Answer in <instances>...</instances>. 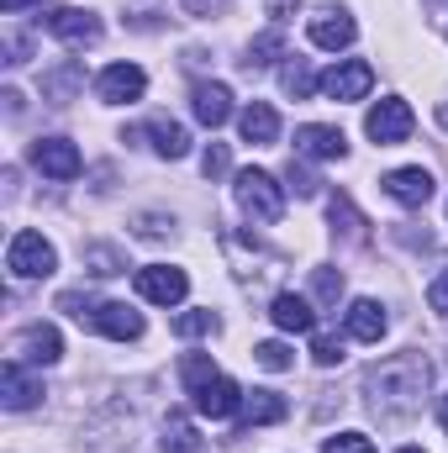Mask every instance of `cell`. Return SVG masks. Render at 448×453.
Returning a JSON list of instances; mask_svg holds the SVG:
<instances>
[{
	"label": "cell",
	"instance_id": "e0dca14e",
	"mask_svg": "<svg viewBox=\"0 0 448 453\" xmlns=\"http://www.w3.org/2000/svg\"><path fill=\"white\" fill-rule=\"evenodd\" d=\"M269 317H274V327L280 333H317V311H312V301L306 296H296V290H280L274 296V306H269Z\"/></svg>",
	"mask_w": 448,
	"mask_h": 453
},
{
	"label": "cell",
	"instance_id": "1f68e13d",
	"mask_svg": "<svg viewBox=\"0 0 448 453\" xmlns=\"http://www.w3.org/2000/svg\"><path fill=\"white\" fill-rule=\"evenodd\" d=\"M312 358H317V364H343V338H333V333H312Z\"/></svg>",
	"mask_w": 448,
	"mask_h": 453
},
{
	"label": "cell",
	"instance_id": "277c9868",
	"mask_svg": "<svg viewBox=\"0 0 448 453\" xmlns=\"http://www.w3.org/2000/svg\"><path fill=\"white\" fill-rule=\"evenodd\" d=\"M185 390H190V406H196L201 417H212V422H227L232 411H243V390L227 380L222 369L206 374V380H196V385H185Z\"/></svg>",
	"mask_w": 448,
	"mask_h": 453
},
{
	"label": "cell",
	"instance_id": "2e32d148",
	"mask_svg": "<svg viewBox=\"0 0 448 453\" xmlns=\"http://www.w3.org/2000/svg\"><path fill=\"white\" fill-rule=\"evenodd\" d=\"M306 32H312V42H317V48L337 53V48H348V42H353V32H359V27H353V16H348V11H337V5H322V11L306 21Z\"/></svg>",
	"mask_w": 448,
	"mask_h": 453
},
{
	"label": "cell",
	"instance_id": "7a4b0ae2",
	"mask_svg": "<svg viewBox=\"0 0 448 453\" xmlns=\"http://www.w3.org/2000/svg\"><path fill=\"white\" fill-rule=\"evenodd\" d=\"M237 206H243L253 222L274 226L280 217H285V190H280L274 174H264V169H243V174H237Z\"/></svg>",
	"mask_w": 448,
	"mask_h": 453
},
{
	"label": "cell",
	"instance_id": "603a6c76",
	"mask_svg": "<svg viewBox=\"0 0 448 453\" xmlns=\"http://www.w3.org/2000/svg\"><path fill=\"white\" fill-rule=\"evenodd\" d=\"M290 417V401L280 395V390H253V395H243V422L248 427H269V422H285Z\"/></svg>",
	"mask_w": 448,
	"mask_h": 453
},
{
	"label": "cell",
	"instance_id": "d6a6232c",
	"mask_svg": "<svg viewBox=\"0 0 448 453\" xmlns=\"http://www.w3.org/2000/svg\"><path fill=\"white\" fill-rule=\"evenodd\" d=\"M227 169H232V158H227V142H212V148L201 153V174H206V180H222Z\"/></svg>",
	"mask_w": 448,
	"mask_h": 453
},
{
	"label": "cell",
	"instance_id": "7bdbcfd3",
	"mask_svg": "<svg viewBox=\"0 0 448 453\" xmlns=\"http://www.w3.org/2000/svg\"><path fill=\"white\" fill-rule=\"evenodd\" d=\"M401 453H422V449H401Z\"/></svg>",
	"mask_w": 448,
	"mask_h": 453
},
{
	"label": "cell",
	"instance_id": "9c48e42d",
	"mask_svg": "<svg viewBox=\"0 0 448 453\" xmlns=\"http://www.w3.org/2000/svg\"><path fill=\"white\" fill-rule=\"evenodd\" d=\"M58 42H69V48H90V42H101V16H90V11H80V5H58V11H48V21H42Z\"/></svg>",
	"mask_w": 448,
	"mask_h": 453
},
{
	"label": "cell",
	"instance_id": "30bf717a",
	"mask_svg": "<svg viewBox=\"0 0 448 453\" xmlns=\"http://www.w3.org/2000/svg\"><path fill=\"white\" fill-rule=\"evenodd\" d=\"M32 164H37L48 180H74V174L85 169V158H80V148H74L69 137H37V142H32Z\"/></svg>",
	"mask_w": 448,
	"mask_h": 453
},
{
	"label": "cell",
	"instance_id": "44dd1931",
	"mask_svg": "<svg viewBox=\"0 0 448 453\" xmlns=\"http://www.w3.org/2000/svg\"><path fill=\"white\" fill-rule=\"evenodd\" d=\"M190 111H196L201 127H212V132H217L227 116H232V90H227V85H212V80H206V85H196V90H190Z\"/></svg>",
	"mask_w": 448,
	"mask_h": 453
},
{
	"label": "cell",
	"instance_id": "d6986e66",
	"mask_svg": "<svg viewBox=\"0 0 448 453\" xmlns=\"http://www.w3.org/2000/svg\"><path fill=\"white\" fill-rule=\"evenodd\" d=\"M80 85H85V64H80V58H64V64H53V69L42 74V101L69 106V101L80 96Z\"/></svg>",
	"mask_w": 448,
	"mask_h": 453
},
{
	"label": "cell",
	"instance_id": "4fadbf2b",
	"mask_svg": "<svg viewBox=\"0 0 448 453\" xmlns=\"http://www.w3.org/2000/svg\"><path fill=\"white\" fill-rule=\"evenodd\" d=\"M143 90H148V74H143L137 64H112V69H101V80H96V96H101L106 106L143 101Z\"/></svg>",
	"mask_w": 448,
	"mask_h": 453
},
{
	"label": "cell",
	"instance_id": "f35d334b",
	"mask_svg": "<svg viewBox=\"0 0 448 453\" xmlns=\"http://www.w3.org/2000/svg\"><path fill=\"white\" fill-rule=\"evenodd\" d=\"M296 5H301V0H269V16H274V21H285Z\"/></svg>",
	"mask_w": 448,
	"mask_h": 453
},
{
	"label": "cell",
	"instance_id": "b9f144b4",
	"mask_svg": "<svg viewBox=\"0 0 448 453\" xmlns=\"http://www.w3.org/2000/svg\"><path fill=\"white\" fill-rule=\"evenodd\" d=\"M438 121H444V127H448V106H438Z\"/></svg>",
	"mask_w": 448,
	"mask_h": 453
},
{
	"label": "cell",
	"instance_id": "ffe728a7",
	"mask_svg": "<svg viewBox=\"0 0 448 453\" xmlns=\"http://www.w3.org/2000/svg\"><path fill=\"white\" fill-rule=\"evenodd\" d=\"M237 127H243V142L269 148V142L280 137V111H274L269 101H248V106H243V116H237Z\"/></svg>",
	"mask_w": 448,
	"mask_h": 453
},
{
	"label": "cell",
	"instance_id": "3957f363",
	"mask_svg": "<svg viewBox=\"0 0 448 453\" xmlns=\"http://www.w3.org/2000/svg\"><path fill=\"white\" fill-rule=\"evenodd\" d=\"M5 269H11L16 280H48V274L58 269V253H53V242H48L42 232L21 226V232L11 237V248H5Z\"/></svg>",
	"mask_w": 448,
	"mask_h": 453
},
{
	"label": "cell",
	"instance_id": "4dcf8cb0",
	"mask_svg": "<svg viewBox=\"0 0 448 453\" xmlns=\"http://www.w3.org/2000/svg\"><path fill=\"white\" fill-rule=\"evenodd\" d=\"M312 290H317L322 306H337V296H343V274H337V269H312Z\"/></svg>",
	"mask_w": 448,
	"mask_h": 453
},
{
	"label": "cell",
	"instance_id": "4316f807",
	"mask_svg": "<svg viewBox=\"0 0 448 453\" xmlns=\"http://www.w3.org/2000/svg\"><path fill=\"white\" fill-rule=\"evenodd\" d=\"M280 85H285V96H296V101H306V96H312V90H317L322 80L312 74V64H306V58H290V64L280 69Z\"/></svg>",
	"mask_w": 448,
	"mask_h": 453
},
{
	"label": "cell",
	"instance_id": "8fae6325",
	"mask_svg": "<svg viewBox=\"0 0 448 453\" xmlns=\"http://www.w3.org/2000/svg\"><path fill=\"white\" fill-rule=\"evenodd\" d=\"M148 137V148L158 153V158H185L190 153V132L180 127V121H169V116H153L148 127H132L127 132V142H143Z\"/></svg>",
	"mask_w": 448,
	"mask_h": 453
},
{
	"label": "cell",
	"instance_id": "7402d4cb",
	"mask_svg": "<svg viewBox=\"0 0 448 453\" xmlns=\"http://www.w3.org/2000/svg\"><path fill=\"white\" fill-rule=\"evenodd\" d=\"M343 322H348V338H359V342H380V338H385V327H390L385 306H380V301H369V296H364V301H353Z\"/></svg>",
	"mask_w": 448,
	"mask_h": 453
},
{
	"label": "cell",
	"instance_id": "ab89813d",
	"mask_svg": "<svg viewBox=\"0 0 448 453\" xmlns=\"http://www.w3.org/2000/svg\"><path fill=\"white\" fill-rule=\"evenodd\" d=\"M0 5H5V16H16V11H21V5H32V0H0Z\"/></svg>",
	"mask_w": 448,
	"mask_h": 453
},
{
	"label": "cell",
	"instance_id": "60d3db41",
	"mask_svg": "<svg viewBox=\"0 0 448 453\" xmlns=\"http://www.w3.org/2000/svg\"><path fill=\"white\" fill-rule=\"evenodd\" d=\"M438 422H444V433H448V395L438 401Z\"/></svg>",
	"mask_w": 448,
	"mask_h": 453
},
{
	"label": "cell",
	"instance_id": "9a60e30c",
	"mask_svg": "<svg viewBox=\"0 0 448 453\" xmlns=\"http://www.w3.org/2000/svg\"><path fill=\"white\" fill-rule=\"evenodd\" d=\"M37 401H42V380H32L21 369V358H5V369H0V406L5 411H27Z\"/></svg>",
	"mask_w": 448,
	"mask_h": 453
},
{
	"label": "cell",
	"instance_id": "52a82bcc",
	"mask_svg": "<svg viewBox=\"0 0 448 453\" xmlns=\"http://www.w3.org/2000/svg\"><path fill=\"white\" fill-rule=\"evenodd\" d=\"M328 101H364L369 90H375V69L364 64V58H343L333 64L328 74H322V85H317Z\"/></svg>",
	"mask_w": 448,
	"mask_h": 453
},
{
	"label": "cell",
	"instance_id": "ba28073f",
	"mask_svg": "<svg viewBox=\"0 0 448 453\" xmlns=\"http://www.w3.org/2000/svg\"><path fill=\"white\" fill-rule=\"evenodd\" d=\"M185 290H190V280H185V269H174V264H148V269H137V296L153 301V306H180Z\"/></svg>",
	"mask_w": 448,
	"mask_h": 453
},
{
	"label": "cell",
	"instance_id": "74e56055",
	"mask_svg": "<svg viewBox=\"0 0 448 453\" xmlns=\"http://www.w3.org/2000/svg\"><path fill=\"white\" fill-rule=\"evenodd\" d=\"M185 11H190V16H222L227 0H185Z\"/></svg>",
	"mask_w": 448,
	"mask_h": 453
},
{
	"label": "cell",
	"instance_id": "f1b7e54d",
	"mask_svg": "<svg viewBox=\"0 0 448 453\" xmlns=\"http://www.w3.org/2000/svg\"><path fill=\"white\" fill-rule=\"evenodd\" d=\"M222 322H217V311H180L174 317V333L180 338H206V333H217Z\"/></svg>",
	"mask_w": 448,
	"mask_h": 453
},
{
	"label": "cell",
	"instance_id": "ac0fdd59",
	"mask_svg": "<svg viewBox=\"0 0 448 453\" xmlns=\"http://www.w3.org/2000/svg\"><path fill=\"white\" fill-rule=\"evenodd\" d=\"M296 153H301V158H343V153H348V137H343L337 127L306 121V127H296Z\"/></svg>",
	"mask_w": 448,
	"mask_h": 453
},
{
	"label": "cell",
	"instance_id": "cb8c5ba5",
	"mask_svg": "<svg viewBox=\"0 0 448 453\" xmlns=\"http://www.w3.org/2000/svg\"><path fill=\"white\" fill-rule=\"evenodd\" d=\"M164 453H206L196 422H190L185 411H169V417H164Z\"/></svg>",
	"mask_w": 448,
	"mask_h": 453
},
{
	"label": "cell",
	"instance_id": "484cf974",
	"mask_svg": "<svg viewBox=\"0 0 448 453\" xmlns=\"http://www.w3.org/2000/svg\"><path fill=\"white\" fill-rule=\"evenodd\" d=\"M285 53V32L280 27H269V32H259L253 42H248V58H243V69H264V64H274Z\"/></svg>",
	"mask_w": 448,
	"mask_h": 453
},
{
	"label": "cell",
	"instance_id": "8992f818",
	"mask_svg": "<svg viewBox=\"0 0 448 453\" xmlns=\"http://www.w3.org/2000/svg\"><path fill=\"white\" fill-rule=\"evenodd\" d=\"M80 327H90L101 338H116V342H137L143 338V311H132L127 301H96V311Z\"/></svg>",
	"mask_w": 448,
	"mask_h": 453
},
{
	"label": "cell",
	"instance_id": "d4e9b609",
	"mask_svg": "<svg viewBox=\"0 0 448 453\" xmlns=\"http://www.w3.org/2000/svg\"><path fill=\"white\" fill-rule=\"evenodd\" d=\"M328 217H333V232H343L348 242H364V237H369V232H364L369 222L359 217V206H353V201H348L343 190H337L333 201H328Z\"/></svg>",
	"mask_w": 448,
	"mask_h": 453
},
{
	"label": "cell",
	"instance_id": "f546056e",
	"mask_svg": "<svg viewBox=\"0 0 448 453\" xmlns=\"http://www.w3.org/2000/svg\"><path fill=\"white\" fill-rule=\"evenodd\" d=\"M253 364H259V369H269V374H280V369H290V364H296V353H290L285 342H259V348H253Z\"/></svg>",
	"mask_w": 448,
	"mask_h": 453
},
{
	"label": "cell",
	"instance_id": "8d00e7d4",
	"mask_svg": "<svg viewBox=\"0 0 448 453\" xmlns=\"http://www.w3.org/2000/svg\"><path fill=\"white\" fill-rule=\"evenodd\" d=\"M290 190H296V196H317V180H312L306 169H296V164H290Z\"/></svg>",
	"mask_w": 448,
	"mask_h": 453
},
{
	"label": "cell",
	"instance_id": "6da1fadb",
	"mask_svg": "<svg viewBox=\"0 0 448 453\" xmlns=\"http://www.w3.org/2000/svg\"><path fill=\"white\" fill-rule=\"evenodd\" d=\"M433 385V364L422 353H396L385 364H375L364 374V395H369V411L380 422H406L422 411V395Z\"/></svg>",
	"mask_w": 448,
	"mask_h": 453
},
{
	"label": "cell",
	"instance_id": "7c38bea8",
	"mask_svg": "<svg viewBox=\"0 0 448 453\" xmlns=\"http://www.w3.org/2000/svg\"><path fill=\"white\" fill-rule=\"evenodd\" d=\"M380 185H385V196H390L396 206H406V211H422V206L433 201V174L417 169V164H412V169H390Z\"/></svg>",
	"mask_w": 448,
	"mask_h": 453
},
{
	"label": "cell",
	"instance_id": "83f0119b",
	"mask_svg": "<svg viewBox=\"0 0 448 453\" xmlns=\"http://www.w3.org/2000/svg\"><path fill=\"white\" fill-rule=\"evenodd\" d=\"M85 264H90V274H101V280H112V274L127 269V258H121L116 248H106V242H90V248H85Z\"/></svg>",
	"mask_w": 448,
	"mask_h": 453
},
{
	"label": "cell",
	"instance_id": "d590c367",
	"mask_svg": "<svg viewBox=\"0 0 448 453\" xmlns=\"http://www.w3.org/2000/svg\"><path fill=\"white\" fill-rule=\"evenodd\" d=\"M169 232H174V222H164V217H137V237H153V242H158V237H169Z\"/></svg>",
	"mask_w": 448,
	"mask_h": 453
},
{
	"label": "cell",
	"instance_id": "e575fe53",
	"mask_svg": "<svg viewBox=\"0 0 448 453\" xmlns=\"http://www.w3.org/2000/svg\"><path fill=\"white\" fill-rule=\"evenodd\" d=\"M428 306H433L438 317H448V269L433 280V285H428Z\"/></svg>",
	"mask_w": 448,
	"mask_h": 453
},
{
	"label": "cell",
	"instance_id": "5b68a950",
	"mask_svg": "<svg viewBox=\"0 0 448 453\" xmlns=\"http://www.w3.org/2000/svg\"><path fill=\"white\" fill-rule=\"evenodd\" d=\"M412 127H417V116H412V106H406L401 96L380 101L375 111L364 116V132H369L380 148H396V142H406V137H412Z\"/></svg>",
	"mask_w": 448,
	"mask_h": 453
},
{
	"label": "cell",
	"instance_id": "5bb4252c",
	"mask_svg": "<svg viewBox=\"0 0 448 453\" xmlns=\"http://www.w3.org/2000/svg\"><path fill=\"white\" fill-rule=\"evenodd\" d=\"M11 358H27V364H58V358H64V338H58V327H48V322L21 327L16 342H11Z\"/></svg>",
	"mask_w": 448,
	"mask_h": 453
},
{
	"label": "cell",
	"instance_id": "836d02e7",
	"mask_svg": "<svg viewBox=\"0 0 448 453\" xmlns=\"http://www.w3.org/2000/svg\"><path fill=\"white\" fill-rule=\"evenodd\" d=\"M322 453H375V443H369L364 433H337V438L322 443Z\"/></svg>",
	"mask_w": 448,
	"mask_h": 453
}]
</instances>
